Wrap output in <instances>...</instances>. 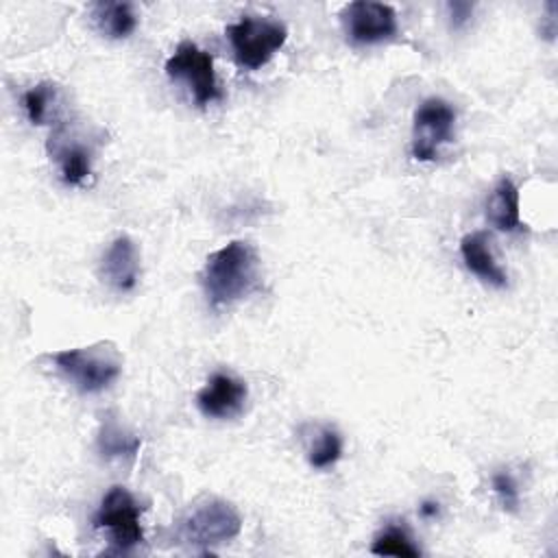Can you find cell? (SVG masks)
I'll list each match as a JSON object with an SVG mask.
<instances>
[{
	"label": "cell",
	"instance_id": "obj_4",
	"mask_svg": "<svg viewBox=\"0 0 558 558\" xmlns=\"http://www.w3.org/2000/svg\"><path fill=\"white\" fill-rule=\"evenodd\" d=\"M240 530L242 517L238 508L227 499L209 497L190 510V514L181 521L179 532L187 545L207 551L214 545H222L235 538Z\"/></svg>",
	"mask_w": 558,
	"mask_h": 558
},
{
	"label": "cell",
	"instance_id": "obj_17",
	"mask_svg": "<svg viewBox=\"0 0 558 558\" xmlns=\"http://www.w3.org/2000/svg\"><path fill=\"white\" fill-rule=\"evenodd\" d=\"M371 551L375 556H421V549L412 543L410 534L399 525H388L371 545Z\"/></svg>",
	"mask_w": 558,
	"mask_h": 558
},
{
	"label": "cell",
	"instance_id": "obj_10",
	"mask_svg": "<svg viewBox=\"0 0 558 558\" xmlns=\"http://www.w3.org/2000/svg\"><path fill=\"white\" fill-rule=\"evenodd\" d=\"M100 277L118 292H131L140 281V251L129 235H118L100 259Z\"/></svg>",
	"mask_w": 558,
	"mask_h": 558
},
{
	"label": "cell",
	"instance_id": "obj_16",
	"mask_svg": "<svg viewBox=\"0 0 558 558\" xmlns=\"http://www.w3.org/2000/svg\"><path fill=\"white\" fill-rule=\"evenodd\" d=\"M340 456H342L340 434L329 425L318 427L307 447V462L314 469H327V466L336 464L340 460Z\"/></svg>",
	"mask_w": 558,
	"mask_h": 558
},
{
	"label": "cell",
	"instance_id": "obj_20",
	"mask_svg": "<svg viewBox=\"0 0 558 558\" xmlns=\"http://www.w3.org/2000/svg\"><path fill=\"white\" fill-rule=\"evenodd\" d=\"M447 11L451 15V24L456 28H460V26H464L469 22V17L473 13V4H469V2H449Z\"/></svg>",
	"mask_w": 558,
	"mask_h": 558
},
{
	"label": "cell",
	"instance_id": "obj_8",
	"mask_svg": "<svg viewBox=\"0 0 558 558\" xmlns=\"http://www.w3.org/2000/svg\"><path fill=\"white\" fill-rule=\"evenodd\" d=\"M347 37L357 46H371L395 37L397 13L390 4L355 0L349 2L340 13Z\"/></svg>",
	"mask_w": 558,
	"mask_h": 558
},
{
	"label": "cell",
	"instance_id": "obj_18",
	"mask_svg": "<svg viewBox=\"0 0 558 558\" xmlns=\"http://www.w3.org/2000/svg\"><path fill=\"white\" fill-rule=\"evenodd\" d=\"M54 87H57L54 83L44 81V83H37L31 89L24 92L22 105H24V111H26V116L33 124H44V120L48 118L50 105L54 102V94H57Z\"/></svg>",
	"mask_w": 558,
	"mask_h": 558
},
{
	"label": "cell",
	"instance_id": "obj_2",
	"mask_svg": "<svg viewBox=\"0 0 558 558\" xmlns=\"http://www.w3.org/2000/svg\"><path fill=\"white\" fill-rule=\"evenodd\" d=\"M52 360L57 371L83 395L107 390L122 373V355L111 342L63 349Z\"/></svg>",
	"mask_w": 558,
	"mask_h": 558
},
{
	"label": "cell",
	"instance_id": "obj_21",
	"mask_svg": "<svg viewBox=\"0 0 558 558\" xmlns=\"http://www.w3.org/2000/svg\"><path fill=\"white\" fill-rule=\"evenodd\" d=\"M421 514H425V517H434V514H438V504H434V501H425V504L421 506Z\"/></svg>",
	"mask_w": 558,
	"mask_h": 558
},
{
	"label": "cell",
	"instance_id": "obj_15",
	"mask_svg": "<svg viewBox=\"0 0 558 558\" xmlns=\"http://www.w3.org/2000/svg\"><path fill=\"white\" fill-rule=\"evenodd\" d=\"M140 449V438L126 432L118 421L107 418L100 425L98 432V451L105 458H122V456H135Z\"/></svg>",
	"mask_w": 558,
	"mask_h": 558
},
{
	"label": "cell",
	"instance_id": "obj_1",
	"mask_svg": "<svg viewBox=\"0 0 558 558\" xmlns=\"http://www.w3.org/2000/svg\"><path fill=\"white\" fill-rule=\"evenodd\" d=\"M211 310H225L262 290V257L246 240H231L214 251L201 272Z\"/></svg>",
	"mask_w": 558,
	"mask_h": 558
},
{
	"label": "cell",
	"instance_id": "obj_6",
	"mask_svg": "<svg viewBox=\"0 0 558 558\" xmlns=\"http://www.w3.org/2000/svg\"><path fill=\"white\" fill-rule=\"evenodd\" d=\"M166 74L170 78L183 81L196 105H209L222 96L216 72L214 59L207 50L198 48L194 41H181L174 52L166 61Z\"/></svg>",
	"mask_w": 558,
	"mask_h": 558
},
{
	"label": "cell",
	"instance_id": "obj_12",
	"mask_svg": "<svg viewBox=\"0 0 558 558\" xmlns=\"http://www.w3.org/2000/svg\"><path fill=\"white\" fill-rule=\"evenodd\" d=\"M486 216H488V222L504 233H512L521 229L519 187L510 177H501L495 183L486 203Z\"/></svg>",
	"mask_w": 558,
	"mask_h": 558
},
{
	"label": "cell",
	"instance_id": "obj_14",
	"mask_svg": "<svg viewBox=\"0 0 558 558\" xmlns=\"http://www.w3.org/2000/svg\"><path fill=\"white\" fill-rule=\"evenodd\" d=\"M54 159L61 170V179L68 185H83L92 174V153L83 144L59 142Z\"/></svg>",
	"mask_w": 558,
	"mask_h": 558
},
{
	"label": "cell",
	"instance_id": "obj_9",
	"mask_svg": "<svg viewBox=\"0 0 558 558\" xmlns=\"http://www.w3.org/2000/svg\"><path fill=\"white\" fill-rule=\"evenodd\" d=\"M248 388L229 373H214L196 395L198 410L209 418H233L244 410Z\"/></svg>",
	"mask_w": 558,
	"mask_h": 558
},
{
	"label": "cell",
	"instance_id": "obj_19",
	"mask_svg": "<svg viewBox=\"0 0 558 558\" xmlns=\"http://www.w3.org/2000/svg\"><path fill=\"white\" fill-rule=\"evenodd\" d=\"M490 486H493V493L497 495V499H499V504L506 512H517L519 510V488H517V482L510 473L497 471L490 480Z\"/></svg>",
	"mask_w": 558,
	"mask_h": 558
},
{
	"label": "cell",
	"instance_id": "obj_11",
	"mask_svg": "<svg viewBox=\"0 0 558 558\" xmlns=\"http://www.w3.org/2000/svg\"><path fill=\"white\" fill-rule=\"evenodd\" d=\"M460 255L464 266L484 283H490L495 288H504L508 283L504 268L495 262V255L488 244V235L484 231L466 233L460 240Z\"/></svg>",
	"mask_w": 558,
	"mask_h": 558
},
{
	"label": "cell",
	"instance_id": "obj_13",
	"mask_svg": "<svg viewBox=\"0 0 558 558\" xmlns=\"http://www.w3.org/2000/svg\"><path fill=\"white\" fill-rule=\"evenodd\" d=\"M92 17L96 28L109 39H124L137 26V15L129 2H96Z\"/></svg>",
	"mask_w": 558,
	"mask_h": 558
},
{
	"label": "cell",
	"instance_id": "obj_3",
	"mask_svg": "<svg viewBox=\"0 0 558 558\" xmlns=\"http://www.w3.org/2000/svg\"><path fill=\"white\" fill-rule=\"evenodd\" d=\"M227 37L240 68L257 70L286 44L288 28L283 22L259 15H244L227 26Z\"/></svg>",
	"mask_w": 558,
	"mask_h": 558
},
{
	"label": "cell",
	"instance_id": "obj_5",
	"mask_svg": "<svg viewBox=\"0 0 558 558\" xmlns=\"http://www.w3.org/2000/svg\"><path fill=\"white\" fill-rule=\"evenodd\" d=\"M140 517L142 508L133 495L124 486H111L94 514V527L107 530L113 551H129L144 541Z\"/></svg>",
	"mask_w": 558,
	"mask_h": 558
},
{
	"label": "cell",
	"instance_id": "obj_7",
	"mask_svg": "<svg viewBox=\"0 0 558 558\" xmlns=\"http://www.w3.org/2000/svg\"><path fill=\"white\" fill-rule=\"evenodd\" d=\"M456 109L442 98H425L412 120V157L434 161L445 144L453 137Z\"/></svg>",
	"mask_w": 558,
	"mask_h": 558
}]
</instances>
